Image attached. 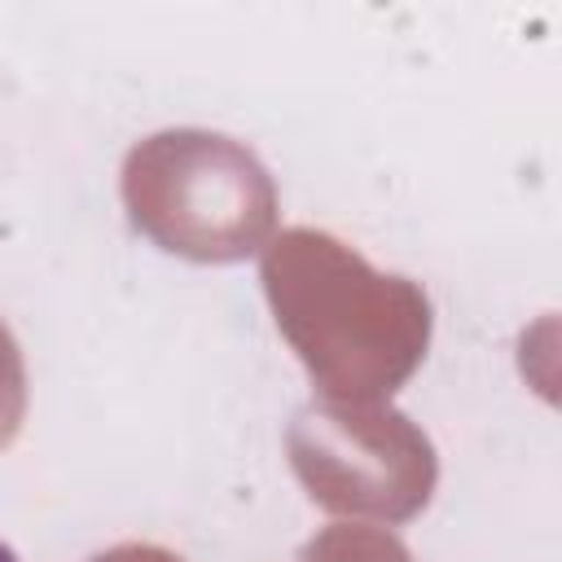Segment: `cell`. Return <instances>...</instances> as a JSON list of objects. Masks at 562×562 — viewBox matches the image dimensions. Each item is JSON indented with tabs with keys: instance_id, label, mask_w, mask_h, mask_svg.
Wrapping results in <instances>:
<instances>
[{
	"instance_id": "obj_1",
	"label": "cell",
	"mask_w": 562,
	"mask_h": 562,
	"mask_svg": "<svg viewBox=\"0 0 562 562\" xmlns=\"http://www.w3.org/2000/svg\"><path fill=\"white\" fill-rule=\"evenodd\" d=\"M263 294L321 400L386 404L426 360L430 299L378 272L325 228H285L263 246Z\"/></svg>"
},
{
	"instance_id": "obj_2",
	"label": "cell",
	"mask_w": 562,
	"mask_h": 562,
	"mask_svg": "<svg viewBox=\"0 0 562 562\" xmlns=\"http://www.w3.org/2000/svg\"><path fill=\"white\" fill-rule=\"evenodd\" d=\"M127 220L167 255L237 263L259 255L277 228V184L233 136L167 127L123 158Z\"/></svg>"
},
{
	"instance_id": "obj_3",
	"label": "cell",
	"mask_w": 562,
	"mask_h": 562,
	"mask_svg": "<svg viewBox=\"0 0 562 562\" xmlns=\"http://www.w3.org/2000/svg\"><path fill=\"white\" fill-rule=\"evenodd\" d=\"M285 452L307 496L342 518L408 522L430 505L439 461L430 439L391 404H307Z\"/></svg>"
},
{
	"instance_id": "obj_4",
	"label": "cell",
	"mask_w": 562,
	"mask_h": 562,
	"mask_svg": "<svg viewBox=\"0 0 562 562\" xmlns=\"http://www.w3.org/2000/svg\"><path fill=\"white\" fill-rule=\"evenodd\" d=\"M294 562H413L404 540H395L386 527L369 522H334L316 531Z\"/></svg>"
},
{
	"instance_id": "obj_5",
	"label": "cell",
	"mask_w": 562,
	"mask_h": 562,
	"mask_svg": "<svg viewBox=\"0 0 562 562\" xmlns=\"http://www.w3.org/2000/svg\"><path fill=\"white\" fill-rule=\"evenodd\" d=\"M22 417H26V364L9 325L0 321V448L13 443V435L22 430Z\"/></svg>"
},
{
	"instance_id": "obj_6",
	"label": "cell",
	"mask_w": 562,
	"mask_h": 562,
	"mask_svg": "<svg viewBox=\"0 0 562 562\" xmlns=\"http://www.w3.org/2000/svg\"><path fill=\"white\" fill-rule=\"evenodd\" d=\"M88 562H184V558H176L171 549H158V544H114Z\"/></svg>"
},
{
	"instance_id": "obj_7",
	"label": "cell",
	"mask_w": 562,
	"mask_h": 562,
	"mask_svg": "<svg viewBox=\"0 0 562 562\" xmlns=\"http://www.w3.org/2000/svg\"><path fill=\"white\" fill-rule=\"evenodd\" d=\"M0 562H18V558H13V549H9V544H0Z\"/></svg>"
}]
</instances>
